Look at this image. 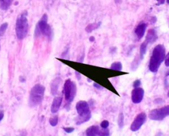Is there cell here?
Here are the masks:
<instances>
[{
  "mask_svg": "<svg viewBox=\"0 0 169 136\" xmlns=\"http://www.w3.org/2000/svg\"><path fill=\"white\" fill-rule=\"evenodd\" d=\"M166 53L165 48L163 45H158L155 46L149 61V69L153 73H157L162 62L164 61Z\"/></svg>",
  "mask_w": 169,
  "mask_h": 136,
  "instance_id": "cell-1",
  "label": "cell"
},
{
  "mask_svg": "<svg viewBox=\"0 0 169 136\" xmlns=\"http://www.w3.org/2000/svg\"><path fill=\"white\" fill-rule=\"evenodd\" d=\"M76 110L78 116L76 118V124L80 125L88 121L91 118V113L89 106L86 101H79L76 104Z\"/></svg>",
  "mask_w": 169,
  "mask_h": 136,
  "instance_id": "cell-2",
  "label": "cell"
},
{
  "mask_svg": "<svg viewBox=\"0 0 169 136\" xmlns=\"http://www.w3.org/2000/svg\"><path fill=\"white\" fill-rule=\"evenodd\" d=\"M45 87L40 84H37L34 86L29 96V106L32 108L39 106L44 98Z\"/></svg>",
  "mask_w": 169,
  "mask_h": 136,
  "instance_id": "cell-3",
  "label": "cell"
},
{
  "mask_svg": "<svg viewBox=\"0 0 169 136\" xmlns=\"http://www.w3.org/2000/svg\"><path fill=\"white\" fill-rule=\"evenodd\" d=\"M28 24L27 19V11H23L21 14L16 21L15 33L19 40H22L27 36L28 32Z\"/></svg>",
  "mask_w": 169,
  "mask_h": 136,
  "instance_id": "cell-4",
  "label": "cell"
},
{
  "mask_svg": "<svg viewBox=\"0 0 169 136\" xmlns=\"http://www.w3.org/2000/svg\"><path fill=\"white\" fill-rule=\"evenodd\" d=\"M35 36L44 35L51 39L52 37V30L48 23V15L46 14L42 15L41 19L39 21L36 25Z\"/></svg>",
  "mask_w": 169,
  "mask_h": 136,
  "instance_id": "cell-5",
  "label": "cell"
},
{
  "mask_svg": "<svg viewBox=\"0 0 169 136\" xmlns=\"http://www.w3.org/2000/svg\"><path fill=\"white\" fill-rule=\"evenodd\" d=\"M63 92H64L66 102L68 104H71L73 101L76 93H77L76 84L71 79L66 80L64 86H63Z\"/></svg>",
  "mask_w": 169,
  "mask_h": 136,
  "instance_id": "cell-6",
  "label": "cell"
},
{
  "mask_svg": "<svg viewBox=\"0 0 169 136\" xmlns=\"http://www.w3.org/2000/svg\"><path fill=\"white\" fill-rule=\"evenodd\" d=\"M169 116V105L161 108L152 110L149 114V118L152 120L160 121Z\"/></svg>",
  "mask_w": 169,
  "mask_h": 136,
  "instance_id": "cell-7",
  "label": "cell"
},
{
  "mask_svg": "<svg viewBox=\"0 0 169 136\" xmlns=\"http://www.w3.org/2000/svg\"><path fill=\"white\" fill-rule=\"evenodd\" d=\"M147 119V115L144 112L139 114L134 119L132 125L130 127V130L132 131H136L141 128V127L145 122Z\"/></svg>",
  "mask_w": 169,
  "mask_h": 136,
  "instance_id": "cell-8",
  "label": "cell"
},
{
  "mask_svg": "<svg viewBox=\"0 0 169 136\" xmlns=\"http://www.w3.org/2000/svg\"><path fill=\"white\" fill-rule=\"evenodd\" d=\"M145 92L141 88H135L132 92V100L134 104H139L144 96Z\"/></svg>",
  "mask_w": 169,
  "mask_h": 136,
  "instance_id": "cell-9",
  "label": "cell"
},
{
  "mask_svg": "<svg viewBox=\"0 0 169 136\" xmlns=\"http://www.w3.org/2000/svg\"><path fill=\"white\" fill-rule=\"evenodd\" d=\"M157 38H158V36L157 34V31H156L153 29H150L147 33L145 41L148 45L152 44L157 41Z\"/></svg>",
  "mask_w": 169,
  "mask_h": 136,
  "instance_id": "cell-10",
  "label": "cell"
},
{
  "mask_svg": "<svg viewBox=\"0 0 169 136\" xmlns=\"http://www.w3.org/2000/svg\"><path fill=\"white\" fill-rule=\"evenodd\" d=\"M62 102V96H56L55 97L52 104L51 106V112L53 114H56L58 112L59 109H60L61 104Z\"/></svg>",
  "mask_w": 169,
  "mask_h": 136,
  "instance_id": "cell-11",
  "label": "cell"
},
{
  "mask_svg": "<svg viewBox=\"0 0 169 136\" xmlns=\"http://www.w3.org/2000/svg\"><path fill=\"white\" fill-rule=\"evenodd\" d=\"M146 28H147V24L144 23H139L137 26L136 30H135V33H136V35H137L139 39H142L143 37L144 36Z\"/></svg>",
  "mask_w": 169,
  "mask_h": 136,
  "instance_id": "cell-12",
  "label": "cell"
},
{
  "mask_svg": "<svg viewBox=\"0 0 169 136\" xmlns=\"http://www.w3.org/2000/svg\"><path fill=\"white\" fill-rule=\"evenodd\" d=\"M61 81H62L61 78L60 77H57L52 82L51 87L50 88H51V93L52 95H54V96L56 95V94L58 93L59 86H60Z\"/></svg>",
  "mask_w": 169,
  "mask_h": 136,
  "instance_id": "cell-13",
  "label": "cell"
},
{
  "mask_svg": "<svg viewBox=\"0 0 169 136\" xmlns=\"http://www.w3.org/2000/svg\"><path fill=\"white\" fill-rule=\"evenodd\" d=\"M99 128V126H92L88 127L86 130V135L87 136H97V132Z\"/></svg>",
  "mask_w": 169,
  "mask_h": 136,
  "instance_id": "cell-14",
  "label": "cell"
},
{
  "mask_svg": "<svg viewBox=\"0 0 169 136\" xmlns=\"http://www.w3.org/2000/svg\"><path fill=\"white\" fill-rule=\"evenodd\" d=\"M13 0H0V8L2 10H7L11 6Z\"/></svg>",
  "mask_w": 169,
  "mask_h": 136,
  "instance_id": "cell-15",
  "label": "cell"
},
{
  "mask_svg": "<svg viewBox=\"0 0 169 136\" xmlns=\"http://www.w3.org/2000/svg\"><path fill=\"white\" fill-rule=\"evenodd\" d=\"M101 23L99 22V23H91V24H89L88 25V26H87L85 30L88 33H91L92 32V31H94L95 29L99 28V26L100 25Z\"/></svg>",
  "mask_w": 169,
  "mask_h": 136,
  "instance_id": "cell-16",
  "label": "cell"
},
{
  "mask_svg": "<svg viewBox=\"0 0 169 136\" xmlns=\"http://www.w3.org/2000/svg\"><path fill=\"white\" fill-rule=\"evenodd\" d=\"M147 45H148V44L145 41L143 42V43L141 45V46H140V57H141V59L143 58V57H144V55L145 54V53L147 52Z\"/></svg>",
  "mask_w": 169,
  "mask_h": 136,
  "instance_id": "cell-17",
  "label": "cell"
},
{
  "mask_svg": "<svg viewBox=\"0 0 169 136\" xmlns=\"http://www.w3.org/2000/svg\"><path fill=\"white\" fill-rule=\"evenodd\" d=\"M111 69L114 70L121 71L122 69V65L120 62H115L112 64Z\"/></svg>",
  "mask_w": 169,
  "mask_h": 136,
  "instance_id": "cell-18",
  "label": "cell"
},
{
  "mask_svg": "<svg viewBox=\"0 0 169 136\" xmlns=\"http://www.w3.org/2000/svg\"><path fill=\"white\" fill-rule=\"evenodd\" d=\"M110 133L109 130L107 128H99L98 132H97V135L98 136H109Z\"/></svg>",
  "mask_w": 169,
  "mask_h": 136,
  "instance_id": "cell-19",
  "label": "cell"
},
{
  "mask_svg": "<svg viewBox=\"0 0 169 136\" xmlns=\"http://www.w3.org/2000/svg\"><path fill=\"white\" fill-rule=\"evenodd\" d=\"M8 27V23H4L1 26H0V37H3L7 31V29Z\"/></svg>",
  "mask_w": 169,
  "mask_h": 136,
  "instance_id": "cell-20",
  "label": "cell"
},
{
  "mask_svg": "<svg viewBox=\"0 0 169 136\" xmlns=\"http://www.w3.org/2000/svg\"><path fill=\"white\" fill-rule=\"evenodd\" d=\"M124 114L122 113H120L119 116H118V126H119L120 128H122V127H123V126H124Z\"/></svg>",
  "mask_w": 169,
  "mask_h": 136,
  "instance_id": "cell-21",
  "label": "cell"
},
{
  "mask_svg": "<svg viewBox=\"0 0 169 136\" xmlns=\"http://www.w3.org/2000/svg\"><path fill=\"white\" fill-rule=\"evenodd\" d=\"M49 122H50V125H51L52 126H53V127L56 126L58 124V117L57 116H56L53 118H50L49 120Z\"/></svg>",
  "mask_w": 169,
  "mask_h": 136,
  "instance_id": "cell-22",
  "label": "cell"
},
{
  "mask_svg": "<svg viewBox=\"0 0 169 136\" xmlns=\"http://www.w3.org/2000/svg\"><path fill=\"white\" fill-rule=\"evenodd\" d=\"M109 126V122L107 120H104L100 124V126L102 128H108V127Z\"/></svg>",
  "mask_w": 169,
  "mask_h": 136,
  "instance_id": "cell-23",
  "label": "cell"
},
{
  "mask_svg": "<svg viewBox=\"0 0 169 136\" xmlns=\"http://www.w3.org/2000/svg\"><path fill=\"white\" fill-rule=\"evenodd\" d=\"M63 130H64L66 133H71L73 132V131H74V128L73 127H63Z\"/></svg>",
  "mask_w": 169,
  "mask_h": 136,
  "instance_id": "cell-24",
  "label": "cell"
},
{
  "mask_svg": "<svg viewBox=\"0 0 169 136\" xmlns=\"http://www.w3.org/2000/svg\"><path fill=\"white\" fill-rule=\"evenodd\" d=\"M164 63H165L166 66H169V52L167 53V56H165V58H164Z\"/></svg>",
  "mask_w": 169,
  "mask_h": 136,
  "instance_id": "cell-25",
  "label": "cell"
},
{
  "mask_svg": "<svg viewBox=\"0 0 169 136\" xmlns=\"http://www.w3.org/2000/svg\"><path fill=\"white\" fill-rule=\"evenodd\" d=\"M140 84H141V81H140V80H136V81H135L133 82V86L134 88H138L139 86H140Z\"/></svg>",
  "mask_w": 169,
  "mask_h": 136,
  "instance_id": "cell-26",
  "label": "cell"
},
{
  "mask_svg": "<svg viewBox=\"0 0 169 136\" xmlns=\"http://www.w3.org/2000/svg\"><path fill=\"white\" fill-rule=\"evenodd\" d=\"M4 117V112L3 110H0V122H1Z\"/></svg>",
  "mask_w": 169,
  "mask_h": 136,
  "instance_id": "cell-27",
  "label": "cell"
},
{
  "mask_svg": "<svg viewBox=\"0 0 169 136\" xmlns=\"http://www.w3.org/2000/svg\"><path fill=\"white\" fill-rule=\"evenodd\" d=\"M157 1L158 3V5H163V4L165 3L166 0H157Z\"/></svg>",
  "mask_w": 169,
  "mask_h": 136,
  "instance_id": "cell-28",
  "label": "cell"
},
{
  "mask_svg": "<svg viewBox=\"0 0 169 136\" xmlns=\"http://www.w3.org/2000/svg\"><path fill=\"white\" fill-rule=\"evenodd\" d=\"M94 86H95V88H96L99 89V90H101V89H103V87L101 86L100 85H99V84H96V83H95V82L94 83Z\"/></svg>",
  "mask_w": 169,
  "mask_h": 136,
  "instance_id": "cell-29",
  "label": "cell"
},
{
  "mask_svg": "<svg viewBox=\"0 0 169 136\" xmlns=\"http://www.w3.org/2000/svg\"><path fill=\"white\" fill-rule=\"evenodd\" d=\"M89 40H90V41L92 42V41H95V37H90V39H89Z\"/></svg>",
  "mask_w": 169,
  "mask_h": 136,
  "instance_id": "cell-30",
  "label": "cell"
},
{
  "mask_svg": "<svg viewBox=\"0 0 169 136\" xmlns=\"http://www.w3.org/2000/svg\"><path fill=\"white\" fill-rule=\"evenodd\" d=\"M121 2V0H115V2L116 3H119Z\"/></svg>",
  "mask_w": 169,
  "mask_h": 136,
  "instance_id": "cell-31",
  "label": "cell"
},
{
  "mask_svg": "<svg viewBox=\"0 0 169 136\" xmlns=\"http://www.w3.org/2000/svg\"><path fill=\"white\" fill-rule=\"evenodd\" d=\"M167 2L168 3H169V0H167Z\"/></svg>",
  "mask_w": 169,
  "mask_h": 136,
  "instance_id": "cell-32",
  "label": "cell"
},
{
  "mask_svg": "<svg viewBox=\"0 0 169 136\" xmlns=\"http://www.w3.org/2000/svg\"><path fill=\"white\" fill-rule=\"evenodd\" d=\"M168 96L169 97V92H168Z\"/></svg>",
  "mask_w": 169,
  "mask_h": 136,
  "instance_id": "cell-33",
  "label": "cell"
},
{
  "mask_svg": "<svg viewBox=\"0 0 169 136\" xmlns=\"http://www.w3.org/2000/svg\"><path fill=\"white\" fill-rule=\"evenodd\" d=\"M0 49H1V45H0Z\"/></svg>",
  "mask_w": 169,
  "mask_h": 136,
  "instance_id": "cell-34",
  "label": "cell"
}]
</instances>
